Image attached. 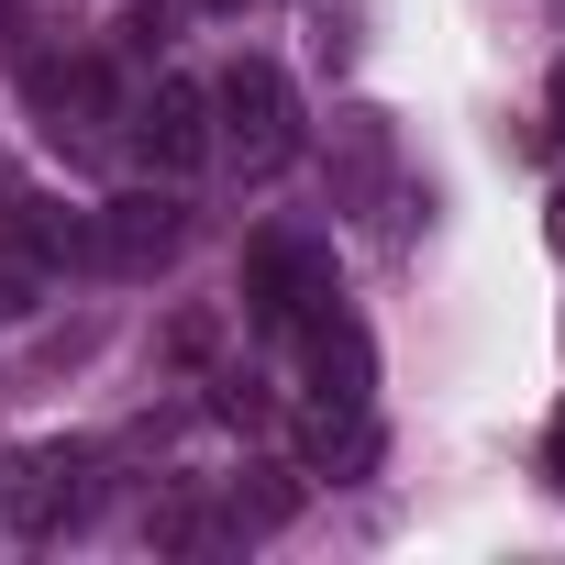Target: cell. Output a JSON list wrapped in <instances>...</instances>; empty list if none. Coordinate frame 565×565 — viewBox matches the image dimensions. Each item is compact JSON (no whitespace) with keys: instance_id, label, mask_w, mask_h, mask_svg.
<instances>
[{"instance_id":"obj_1","label":"cell","mask_w":565,"mask_h":565,"mask_svg":"<svg viewBox=\"0 0 565 565\" xmlns=\"http://www.w3.org/2000/svg\"><path fill=\"white\" fill-rule=\"evenodd\" d=\"M211 111H222L211 145H222L244 178H277V167L300 156V100H289V78H277L266 56H233V78L211 89Z\"/></svg>"},{"instance_id":"obj_2","label":"cell","mask_w":565,"mask_h":565,"mask_svg":"<svg viewBox=\"0 0 565 565\" xmlns=\"http://www.w3.org/2000/svg\"><path fill=\"white\" fill-rule=\"evenodd\" d=\"M322 311H333V244H311V233H255V244H244V322L300 333V322H322Z\"/></svg>"},{"instance_id":"obj_3","label":"cell","mask_w":565,"mask_h":565,"mask_svg":"<svg viewBox=\"0 0 565 565\" xmlns=\"http://www.w3.org/2000/svg\"><path fill=\"white\" fill-rule=\"evenodd\" d=\"M89 510V444H23L12 466H0V521H12L23 543L67 532Z\"/></svg>"},{"instance_id":"obj_4","label":"cell","mask_w":565,"mask_h":565,"mask_svg":"<svg viewBox=\"0 0 565 565\" xmlns=\"http://www.w3.org/2000/svg\"><path fill=\"white\" fill-rule=\"evenodd\" d=\"M134 156H145V167H167V178H178V167H200V156H211V100H200L189 78H156V89L134 100Z\"/></svg>"},{"instance_id":"obj_5","label":"cell","mask_w":565,"mask_h":565,"mask_svg":"<svg viewBox=\"0 0 565 565\" xmlns=\"http://www.w3.org/2000/svg\"><path fill=\"white\" fill-rule=\"evenodd\" d=\"M178 233H189V211H178V200H156V189H134V200H111V211L89 222V255H100V266H122V277H145V266H167V255H178Z\"/></svg>"},{"instance_id":"obj_6","label":"cell","mask_w":565,"mask_h":565,"mask_svg":"<svg viewBox=\"0 0 565 565\" xmlns=\"http://www.w3.org/2000/svg\"><path fill=\"white\" fill-rule=\"evenodd\" d=\"M23 89H34V111H45V134H56V145H67V134L100 111V67H89V56H45Z\"/></svg>"},{"instance_id":"obj_7","label":"cell","mask_w":565,"mask_h":565,"mask_svg":"<svg viewBox=\"0 0 565 565\" xmlns=\"http://www.w3.org/2000/svg\"><path fill=\"white\" fill-rule=\"evenodd\" d=\"M543 477L565 488V411H554V433H543Z\"/></svg>"},{"instance_id":"obj_8","label":"cell","mask_w":565,"mask_h":565,"mask_svg":"<svg viewBox=\"0 0 565 565\" xmlns=\"http://www.w3.org/2000/svg\"><path fill=\"white\" fill-rule=\"evenodd\" d=\"M12 311H23V277H0V322H12Z\"/></svg>"},{"instance_id":"obj_9","label":"cell","mask_w":565,"mask_h":565,"mask_svg":"<svg viewBox=\"0 0 565 565\" xmlns=\"http://www.w3.org/2000/svg\"><path fill=\"white\" fill-rule=\"evenodd\" d=\"M554 134H565V67H554Z\"/></svg>"},{"instance_id":"obj_10","label":"cell","mask_w":565,"mask_h":565,"mask_svg":"<svg viewBox=\"0 0 565 565\" xmlns=\"http://www.w3.org/2000/svg\"><path fill=\"white\" fill-rule=\"evenodd\" d=\"M200 12H244V0H200Z\"/></svg>"}]
</instances>
